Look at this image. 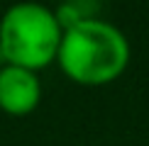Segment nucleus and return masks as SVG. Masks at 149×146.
<instances>
[{"instance_id": "3", "label": "nucleus", "mask_w": 149, "mask_h": 146, "mask_svg": "<svg viewBox=\"0 0 149 146\" xmlns=\"http://www.w3.org/2000/svg\"><path fill=\"white\" fill-rule=\"evenodd\" d=\"M42 100V81L34 71L20 66H0V110L22 117L34 112Z\"/></svg>"}, {"instance_id": "4", "label": "nucleus", "mask_w": 149, "mask_h": 146, "mask_svg": "<svg viewBox=\"0 0 149 146\" xmlns=\"http://www.w3.org/2000/svg\"><path fill=\"white\" fill-rule=\"evenodd\" d=\"M56 20L61 24V29H71L81 22H88V20H95L98 17V5L95 3H88V0H71V3H64L54 10Z\"/></svg>"}, {"instance_id": "1", "label": "nucleus", "mask_w": 149, "mask_h": 146, "mask_svg": "<svg viewBox=\"0 0 149 146\" xmlns=\"http://www.w3.org/2000/svg\"><path fill=\"white\" fill-rule=\"evenodd\" d=\"M130 54L122 29L95 17L64 32L56 63L64 76L78 85H108L125 73Z\"/></svg>"}, {"instance_id": "2", "label": "nucleus", "mask_w": 149, "mask_h": 146, "mask_svg": "<svg viewBox=\"0 0 149 146\" xmlns=\"http://www.w3.org/2000/svg\"><path fill=\"white\" fill-rule=\"evenodd\" d=\"M64 29L52 8L17 3L0 17V59L27 71L47 68L56 61Z\"/></svg>"}]
</instances>
